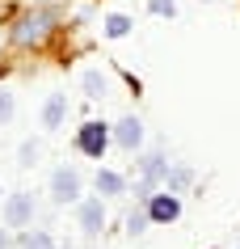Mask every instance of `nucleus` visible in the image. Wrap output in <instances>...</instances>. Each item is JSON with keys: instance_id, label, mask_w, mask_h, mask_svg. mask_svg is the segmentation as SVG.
<instances>
[{"instance_id": "f257e3e1", "label": "nucleus", "mask_w": 240, "mask_h": 249, "mask_svg": "<svg viewBox=\"0 0 240 249\" xmlns=\"http://www.w3.org/2000/svg\"><path fill=\"white\" fill-rule=\"evenodd\" d=\"M139 173H144V178H139V186H135V195L152 198L156 186L169 182V160H164V157H147V160H139Z\"/></svg>"}, {"instance_id": "f03ea898", "label": "nucleus", "mask_w": 240, "mask_h": 249, "mask_svg": "<svg viewBox=\"0 0 240 249\" xmlns=\"http://www.w3.org/2000/svg\"><path fill=\"white\" fill-rule=\"evenodd\" d=\"M106 144H110L106 123H84V127H80V135H76V148L84 152V157H93V160H101Z\"/></svg>"}, {"instance_id": "7ed1b4c3", "label": "nucleus", "mask_w": 240, "mask_h": 249, "mask_svg": "<svg viewBox=\"0 0 240 249\" xmlns=\"http://www.w3.org/2000/svg\"><path fill=\"white\" fill-rule=\"evenodd\" d=\"M147 215H152L156 224H173L177 215H181V198H177L173 190H160V195L147 198Z\"/></svg>"}, {"instance_id": "20e7f679", "label": "nucleus", "mask_w": 240, "mask_h": 249, "mask_svg": "<svg viewBox=\"0 0 240 249\" xmlns=\"http://www.w3.org/2000/svg\"><path fill=\"white\" fill-rule=\"evenodd\" d=\"M47 26H51V13H26L17 21V30H13V42L30 47V42H38L42 34H47Z\"/></svg>"}, {"instance_id": "39448f33", "label": "nucleus", "mask_w": 240, "mask_h": 249, "mask_svg": "<svg viewBox=\"0 0 240 249\" xmlns=\"http://www.w3.org/2000/svg\"><path fill=\"white\" fill-rule=\"evenodd\" d=\"M51 198H55V203H72V198H80V173L76 169H55L51 173Z\"/></svg>"}, {"instance_id": "423d86ee", "label": "nucleus", "mask_w": 240, "mask_h": 249, "mask_svg": "<svg viewBox=\"0 0 240 249\" xmlns=\"http://www.w3.org/2000/svg\"><path fill=\"white\" fill-rule=\"evenodd\" d=\"M30 215H34V198H30V195H13L9 203H4V220H9V228H26Z\"/></svg>"}, {"instance_id": "0eeeda50", "label": "nucleus", "mask_w": 240, "mask_h": 249, "mask_svg": "<svg viewBox=\"0 0 240 249\" xmlns=\"http://www.w3.org/2000/svg\"><path fill=\"white\" fill-rule=\"evenodd\" d=\"M114 140H118L127 152H135V148L144 144V123H139V118H122L118 127H114Z\"/></svg>"}, {"instance_id": "6e6552de", "label": "nucleus", "mask_w": 240, "mask_h": 249, "mask_svg": "<svg viewBox=\"0 0 240 249\" xmlns=\"http://www.w3.org/2000/svg\"><path fill=\"white\" fill-rule=\"evenodd\" d=\"M101 224H106L101 198H84V203H80V228H84V232H101Z\"/></svg>"}, {"instance_id": "1a4fd4ad", "label": "nucleus", "mask_w": 240, "mask_h": 249, "mask_svg": "<svg viewBox=\"0 0 240 249\" xmlns=\"http://www.w3.org/2000/svg\"><path fill=\"white\" fill-rule=\"evenodd\" d=\"M64 114H67V97H64V93H51L47 106H42V123H47V127H59Z\"/></svg>"}, {"instance_id": "9d476101", "label": "nucleus", "mask_w": 240, "mask_h": 249, "mask_svg": "<svg viewBox=\"0 0 240 249\" xmlns=\"http://www.w3.org/2000/svg\"><path fill=\"white\" fill-rule=\"evenodd\" d=\"M97 190H101V195H122V190H127V182H122V173L101 169V173H97Z\"/></svg>"}, {"instance_id": "9b49d317", "label": "nucleus", "mask_w": 240, "mask_h": 249, "mask_svg": "<svg viewBox=\"0 0 240 249\" xmlns=\"http://www.w3.org/2000/svg\"><path fill=\"white\" fill-rule=\"evenodd\" d=\"M80 85H84V93H89V97H106V76H101V72H97V68H89V72H84V76H80Z\"/></svg>"}, {"instance_id": "f8f14e48", "label": "nucleus", "mask_w": 240, "mask_h": 249, "mask_svg": "<svg viewBox=\"0 0 240 249\" xmlns=\"http://www.w3.org/2000/svg\"><path fill=\"white\" fill-rule=\"evenodd\" d=\"M131 17L127 13H114V17H106V38H127V34H131Z\"/></svg>"}, {"instance_id": "ddd939ff", "label": "nucleus", "mask_w": 240, "mask_h": 249, "mask_svg": "<svg viewBox=\"0 0 240 249\" xmlns=\"http://www.w3.org/2000/svg\"><path fill=\"white\" fill-rule=\"evenodd\" d=\"M190 178H194L190 169H169V182H164V190H173V195H181V190L190 186Z\"/></svg>"}, {"instance_id": "4468645a", "label": "nucleus", "mask_w": 240, "mask_h": 249, "mask_svg": "<svg viewBox=\"0 0 240 249\" xmlns=\"http://www.w3.org/2000/svg\"><path fill=\"white\" fill-rule=\"evenodd\" d=\"M147 220H152L147 211H131V215H127V232H131V236H139V232L147 228Z\"/></svg>"}, {"instance_id": "2eb2a0df", "label": "nucleus", "mask_w": 240, "mask_h": 249, "mask_svg": "<svg viewBox=\"0 0 240 249\" xmlns=\"http://www.w3.org/2000/svg\"><path fill=\"white\" fill-rule=\"evenodd\" d=\"M147 9H152L156 17H173L177 13V0H147Z\"/></svg>"}, {"instance_id": "dca6fc26", "label": "nucleus", "mask_w": 240, "mask_h": 249, "mask_svg": "<svg viewBox=\"0 0 240 249\" xmlns=\"http://www.w3.org/2000/svg\"><path fill=\"white\" fill-rule=\"evenodd\" d=\"M34 160H38V144L26 140V144H21V165H34Z\"/></svg>"}, {"instance_id": "f3484780", "label": "nucleus", "mask_w": 240, "mask_h": 249, "mask_svg": "<svg viewBox=\"0 0 240 249\" xmlns=\"http://www.w3.org/2000/svg\"><path fill=\"white\" fill-rule=\"evenodd\" d=\"M13 118V93H0V123Z\"/></svg>"}, {"instance_id": "a211bd4d", "label": "nucleus", "mask_w": 240, "mask_h": 249, "mask_svg": "<svg viewBox=\"0 0 240 249\" xmlns=\"http://www.w3.org/2000/svg\"><path fill=\"white\" fill-rule=\"evenodd\" d=\"M4 245H9V236H4V232H0V249H4Z\"/></svg>"}, {"instance_id": "6ab92c4d", "label": "nucleus", "mask_w": 240, "mask_h": 249, "mask_svg": "<svg viewBox=\"0 0 240 249\" xmlns=\"http://www.w3.org/2000/svg\"><path fill=\"white\" fill-rule=\"evenodd\" d=\"M0 76H4V68H0Z\"/></svg>"}]
</instances>
